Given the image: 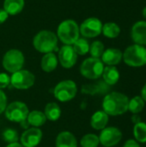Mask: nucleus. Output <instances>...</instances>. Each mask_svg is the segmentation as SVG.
I'll return each instance as SVG.
<instances>
[{
    "label": "nucleus",
    "mask_w": 146,
    "mask_h": 147,
    "mask_svg": "<svg viewBox=\"0 0 146 147\" xmlns=\"http://www.w3.org/2000/svg\"><path fill=\"white\" fill-rule=\"evenodd\" d=\"M145 108V101L139 96H134L129 100L128 102V110L131 111L133 115L140 113Z\"/></svg>",
    "instance_id": "obj_24"
},
{
    "label": "nucleus",
    "mask_w": 146,
    "mask_h": 147,
    "mask_svg": "<svg viewBox=\"0 0 146 147\" xmlns=\"http://www.w3.org/2000/svg\"><path fill=\"white\" fill-rule=\"evenodd\" d=\"M2 138L8 144L18 142V140H19L17 131L15 130V129H12V128L5 129L2 134Z\"/></svg>",
    "instance_id": "obj_29"
},
{
    "label": "nucleus",
    "mask_w": 146,
    "mask_h": 147,
    "mask_svg": "<svg viewBox=\"0 0 146 147\" xmlns=\"http://www.w3.org/2000/svg\"><path fill=\"white\" fill-rule=\"evenodd\" d=\"M123 147H140V146L135 140H128L126 141Z\"/></svg>",
    "instance_id": "obj_32"
},
{
    "label": "nucleus",
    "mask_w": 146,
    "mask_h": 147,
    "mask_svg": "<svg viewBox=\"0 0 146 147\" xmlns=\"http://www.w3.org/2000/svg\"><path fill=\"white\" fill-rule=\"evenodd\" d=\"M79 26L72 19L63 21L58 27L57 37L64 44L71 46L73 45L79 39Z\"/></svg>",
    "instance_id": "obj_3"
},
{
    "label": "nucleus",
    "mask_w": 146,
    "mask_h": 147,
    "mask_svg": "<svg viewBox=\"0 0 146 147\" xmlns=\"http://www.w3.org/2000/svg\"><path fill=\"white\" fill-rule=\"evenodd\" d=\"M141 97L143 98V100L146 102V84L144 85L142 90H141Z\"/></svg>",
    "instance_id": "obj_35"
},
{
    "label": "nucleus",
    "mask_w": 146,
    "mask_h": 147,
    "mask_svg": "<svg viewBox=\"0 0 146 147\" xmlns=\"http://www.w3.org/2000/svg\"><path fill=\"white\" fill-rule=\"evenodd\" d=\"M132 121L134 123V125L135 124H137V123H139V122H141V118L138 115V114H135V115H133V116H132Z\"/></svg>",
    "instance_id": "obj_34"
},
{
    "label": "nucleus",
    "mask_w": 146,
    "mask_h": 147,
    "mask_svg": "<svg viewBox=\"0 0 146 147\" xmlns=\"http://www.w3.org/2000/svg\"><path fill=\"white\" fill-rule=\"evenodd\" d=\"M102 33L104 34V36L110 39H114L120 35V28L118 24L114 22H107L104 25H102Z\"/></svg>",
    "instance_id": "obj_23"
},
{
    "label": "nucleus",
    "mask_w": 146,
    "mask_h": 147,
    "mask_svg": "<svg viewBox=\"0 0 146 147\" xmlns=\"http://www.w3.org/2000/svg\"><path fill=\"white\" fill-rule=\"evenodd\" d=\"M108 123V115L103 111H96L90 119V125L96 130L104 129Z\"/></svg>",
    "instance_id": "obj_17"
},
{
    "label": "nucleus",
    "mask_w": 146,
    "mask_h": 147,
    "mask_svg": "<svg viewBox=\"0 0 146 147\" xmlns=\"http://www.w3.org/2000/svg\"><path fill=\"white\" fill-rule=\"evenodd\" d=\"M133 135L135 140L139 143H146V123L139 122L134 125Z\"/></svg>",
    "instance_id": "obj_25"
},
{
    "label": "nucleus",
    "mask_w": 146,
    "mask_h": 147,
    "mask_svg": "<svg viewBox=\"0 0 146 147\" xmlns=\"http://www.w3.org/2000/svg\"><path fill=\"white\" fill-rule=\"evenodd\" d=\"M82 147H97L100 144L99 137L93 134H85L80 140Z\"/></svg>",
    "instance_id": "obj_28"
},
{
    "label": "nucleus",
    "mask_w": 146,
    "mask_h": 147,
    "mask_svg": "<svg viewBox=\"0 0 146 147\" xmlns=\"http://www.w3.org/2000/svg\"><path fill=\"white\" fill-rule=\"evenodd\" d=\"M104 51H105L104 44L100 40H95L91 43V45H89V53H90V55L93 58L100 59L103 54Z\"/></svg>",
    "instance_id": "obj_27"
},
{
    "label": "nucleus",
    "mask_w": 146,
    "mask_h": 147,
    "mask_svg": "<svg viewBox=\"0 0 146 147\" xmlns=\"http://www.w3.org/2000/svg\"><path fill=\"white\" fill-rule=\"evenodd\" d=\"M142 14H143V16L145 17V19H146V6L142 10Z\"/></svg>",
    "instance_id": "obj_37"
},
{
    "label": "nucleus",
    "mask_w": 146,
    "mask_h": 147,
    "mask_svg": "<svg viewBox=\"0 0 146 147\" xmlns=\"http://www.w3.org/2000/svg\"><path fill=\"white\" fill-rule=\"evenodd\" d=\"M27 121L34 127H38L44 125L46 121V117L44 113L39 110H33L28 113Z\"/></svg>",
    "instance_id": "obj_21"
},
{
    "label": "nucleus",
    "mask_w": 146,
    "mask_h": 147,
    "mask_svg": "<svg viewBox=\"0 0 146 147\" xmlns=\"http://www.w3.org/2000/svg\"><path fill=\"white\" fill-rule=\"evenodd\" d=\"M131 35L135 44L146 45V21L137 22L132 28Z\"/></svg>",
    "instance_id": "obj_14"
},
{
    "label": "nucleus",
    "mask_w": 146,
    "mask_h": 147,
    "mask_svg": "<svg viewBox=\"0 0 146 147\" xmlns=\"http://www.w3.org/2000/svg\"><path fill=\"white\" fill-rule=\"evenodd\" d=\"M44 114L46 117V120L56 121L61 116V109L56 102H49L45 107Z\"/></svg>",
    "instance_id": "obj_22"
},
{
    "label": "nucleus",
    "mask_w": 146,
    "mask_h": 147,
    "mask_svg": "<svg viewBox=\"0 0 146 147\" xmlns=\"http://www.w3.org/2000/svg\"><path fill=\"white\" fill-rule=\"evenodd\" d=\"M24 0H4L3 9L10 16H15L22 12L24 8Z\"/></svg>",
    "instance_id": "obj_19"
},
{
    "label": "nucleus",
    "mask_w": 146,
    "mask_h": 147,
    "mask_svg": "<svg viewBox=\"0 0 146 147\" xmlns=\"http://www.w3.org/2000/svg\"><path fill=\"white\" fill-rule=\"evenodd\" d=\"M42 139V132L38 127L26 129L21 136L20 141L23 147L37 146Z\"/></svg>",
    "instance_id": "obj_12"
},
{
    "label": "nucleus",
    "mask_w": 146,
    "mask_h": 147,
    "mask_svg": "<svg viewBox=\"0 0 146 147\" xmlns=\"http://www.w3.org/2000/svg\"><path fill=\"white\" fill-rule=\"evenodd\" d=\"M35 82L34 75L27 70H20L10 77L11 85L17 90H28L31 88Z\"/></svg>",
    "instance_id": "obj_9"
},
{
    "label": "nucleus",
    "mask_w": 146,
    "mask_h": 147,
    "mask_svg": "<svg viewBox=\"0 0 146 147\" xmlns=\"http://www.w3.org/2000/svg\"><path fill=\"white\" fill-rule=\"evenodd\" d=\"M77 60V54L75 53L71 46L65 45L59 52V61L60 65L66 69L71 68L75 65Z\"/></svg>",
    "instance_id": "obj_13"
},
{
    "label": "nucleus",
    "mask_w": 146,
    "mask_h": 147,
    "mask_svg": "<svg viewBox=\"0 0 146 147\" xmlns=\"http://www.w3.org/2000/svg\"><path fill=\"white\" fill-rule=\"evenodd\" d=\"M123 58V53L120 49L117 48H108L104 51L103 54L102 55V61L103 64L108 65L114 66L118 65Z\"/></svg>",
    "instance_id": "obj_15"
},
{
    "label": "nucleus",
    "mask_w": 146,
    "mask_h": 147,
    "mask_svg": "<svg viewBox=\"0 0 146 147\" xmlns=\"http://www.w3.org/2000/svg\"><path fill=\"white\" fill-rule=\"evenodd\" d=\"M102 23L96 17H89L84 20L79 27L80 34L86 38H95L102 34Z\"/></svg>",
    "instance_id": "obj_10"
},
{
    "label": "nucleus",
    "mask_w": 146,
    "mask_h": 147,
    "mask_svg": "<svg viewBox=\"0 0 146 147\" xmlns=\"http://www.w3.org/2000/svg\"><path fill=\"white\" fill-rule=\"evenodd\" d=\"M7 107V96L5 93L0 90V115L4 112Z\"/></svg>",
    "instance_id": "obj_31"
},
{
    "label": "nucleus",
    "mask_w": 146,
    "mask_h": 147,
    "mask_svg": "<svg viewBox=\"0 0 146 147\" xmlns=\"http://www.w3.org/2000/svg\"><path fill=\"white\" fill-rule=\"evenodd\" d=\"M128 97L120 92L108 94L102 102L103 111L111 116H117L125 114L128 110Z\"/></svg>",
    "instance_id": "obj_1"
},
{
    "label": "nucleus",
    "mask_w": 146,
    "mask_h": 147,
    "mask_svg": "<svg viewBox=\"0 0 146 147\" xmlns=\"http://www.w3.org/2000/svg\"><path fill=\"white\" fill-rule=\"evenodd\" d=\"M10 84V78L4 72H0V90L5 89Z\"/></svg>",
    "instance_id": "obj_30"
},
{
    "label": "nucleus",
    "mask_w": 146,
    "mask_h": 147,
    "mask_svg": "<svg viewBox=\"0 0 146 147\" xmlns=\"http://www.w3.org/2000/svg\"><path fill=\"white\" fill-rule=\"evenodd\" d=\"M122 59L129 66H144L146 65V48L138 44L132 45L125 50Z\"/></svg>",
    "instance_id": "obj_4"
},
{
    "label": "nucleus",
    "mask_w": 146,
    "mask_h": 147,
    "mask_svg": "<svg viewBox=\"0 0 146 147\" xmlns=\"http://www.w3.org/2000/svg\"><path fill=\"white\" fill-rule=\"evenodd\" d=\"M33 46L40 53H52L58 50V37L52 31L41 30L34 37Z\"/></svg>",
    "instance_id": "obj_2"
},
{
    "label": "nucleus",
    "mask_w": 146,
    "mask_h": 147,
    "mask_svg": "<svg viewBox=\"0 0 146 147\" xmlns=\"http://www.w3.org/2000/svg\"><path fill=\"white\" fill-rule=\"evenodd\" d=\"M56 147H77V141L75 136L68 131L59 133L56 138Z\"/></svg>",
    "instance_id": "obj_16"
},
{
    "label": "nucleus",
    "mask_w": 146,
    "mask_h": 147,
    "mask_svg": "<svg viewBox=\"0 0 146 147\" xmlns=\"http://www.w3.org/2000/svg\"><path fill=\"white\" fill-rule=\"evenodd\" d=\"M25 62L23 53L17 49H10L5 53L3 57V68L10 72L14 73L17 71L22 70Z\"/></svg>",
    "instance_id": "obj_6"
},
{
    "label": "nucleus",
    "mask_w": 146,
    "mask_h": 147,
    "mask_svg": "<svg viewBox=\"0 0 146 147\" xmlns=\"http://www.w3.org/2000/svg\"><path fill=\"white\" fill-rule=\"evenodd\" d=\"M40 66L45 72H52L58 66V58L53 53H45L41 59Z\"/></svg>",
    "instance_id": "obj_18"
},
{
    "label": "nucleus",
    "mask_w": 146,
    "mask_h": 147,
    "mask_svg": "<svg viewBox=\"0 0 146 147\" xmlns=\"http://www.w3.org/2000/svg\"><path fill=\"white\" fill-rule=\"evenodd\" d=\"M102 76L105 83L108 85H114L117 84V82L120 79V72L118 69L115 66L112 65H108L104 67Z\"/></svg>",
    "instance_id": "obj_20"
},
{
    "label": "nucleus",
    "mask_w": 146,
    "mask_h": 147,
    "mask_svg": "<svg viewBox=\"0 0 146 147\" xmlns=\"http://www.w3.org/2000/svg\"><path fill=\"white\" fill-rule=\"evenodd\" d=\"M122 139L121 131L114 127H105L102 130L99 141L100 143L105 147H112L116 146Z\"/></svg>",
    "instance_id": "obj_11"
},
{
    "label": "nucleus",
    "mask_w": 146,
    "mask_h": 147,
    "mask_svg": "<svg viewBox=\"0 0 146 147\" xmlns=\"http://www.w3.org/2000/svg\"><path fill=\"white\" fill-rule=\"evenodd\" d=\"M5 147H23L20 143L15 142V143H11V144H8Z\"/></svg>",
    "instance_id": "obj_36"
},
{
    "label": "nucleus",
    "mask_w": 146,
    "mask_h": 147,
    "mask_svg": "<svg viewBox=\"0 0 146 147\" xmlns=\"http://www.w3.org/2000/svg\"><path fill=\"white\" fill-rule=\"evenodd\" d=\"M73 49L75 53L78 55H85L89 51V43L86 39L79 38L74 44H73Z\"/></svg>",
    "instance_id": "obj_26"
},
{
    "label": "nucleus",
    "mask_w": 146,
    "mask_h": 147,
    "mask_svg": "<svg viewBox=\"0 0 146 147\" xmlns=\"http://www.w3.org/2000/svg\"><path fill=\"white\" fill-rule=\"evenodd\" d=\"M77 92V87L72 80H64L59 82L53 90V95L59 102H65L72 100Z\"/></svg>",
    "instance_id": "obj_7"
},
{
    "label": "nucleus",
    "mask_w": 146,
    "mask_h": 147,
    "mask_svg": "<svg viewBox=\"0 0 146 147\" xmlns=\"http://www.w3.org/2000/svg\"><path fill=\"white\" fill-rule=\"evenodd\" d=\"M28 113V106L22 102H13L9 103L4 110L5 117L9 121L17 123L27 120Z\"/></svg>",
    "instance_id": "obj_8"
},
{
    "label": "nucleus",
    "mask_w": 146,
    "mask_h": 147,
    "mask_svg": "<svg viewBox=\"0 0 146 147\" xmlns=\"http://www.w3.org/2000/svg\"><path fill=\"white\" fill-rule=\"evenodd\" d=\"M104 64L102 59L97 58H88L81 64L80 73L88 79H97L103 72Z\"/></svg>",
    "instance_id": "obj_5"
},
{
    "label": "nucleus",
    "mask_w": 146,
    "mask_h": 147,
    "mask_svg": "<svg viewBox=\"0 0 146 147\" xmlns=\"http://www.w3.org/2000/svg\"><path fill=\"white\" fill-rule=\"evenodd\" d=\"M8 16H9L8 13L3 9H0V24L3 23L7 20Z\"/></svg>",
    "instance_id": "obj_33"
}]
</instances>
